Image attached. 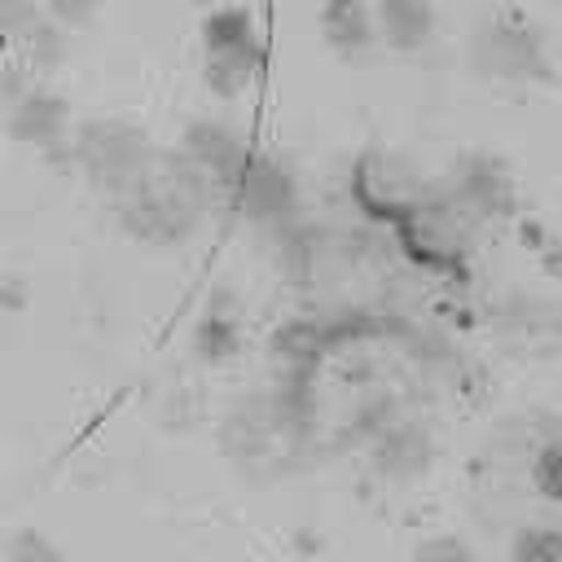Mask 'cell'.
I'll use <instances>...</instances> for the list:
<instances>
[{"mask_svg": "<svg viewBox=\"0 0 562 562\" xmlns=\"http://www.w3.org/2000/svg\"><path fill=\"white\" fill-rule=\"evenodd\" d=\"M215 189L220 184L184 149H158L149 171L114 198V215L132 241L171 250L202 228L206 211L215 206Z\"/></svg>", "mask_w": 562, "mask_h": 562, "instance_id": "6da1fadb", "label": "cell"}, {"mask_svg": "<svg viewBox=\"0 0 562 562\" xmlns=\"http://www.w3.org/2000/svg\"><path fill=\"white\" fill-rule=\"evenodd\" d=\"M465 57H470V70L487 83L527 88V83H549L553 79L549 44H544L540 26L531 18H522L518 9L483 13L470 26Z\"/></svg>", "mask_w": 562, "mask_h": 562, "instance_id": "7a4b0ae2", "label": "cell"}, {"mask_svg": "<svg viewBox=\"0 0 562 562\" xmlns=\"http://www.w3.org/2000/svg\"><path fill=\"white\" fill-rule=\"evenodd\" d=\"M154 154H158V145L149 140V132L127 119H88L75 127V140H70L75 167L110 202L119 193H127L149 171Z\"/></svg>", "mask_w": 562, "mask_h": 562, "instance_id": "3957f363", "label": "cell"}, {"mask_svg": "<svg viewBox=\"0 0 562 562\" xmlns=\"http://www.w3.org/2000/svg\"><path fill=\"white\" fill-rule=\"evenodd\" d=\"M474 220L435 184L404 220L391 224L400 250L426 268V272H461L465 255H470V237H474Z\"/></svg>", "mask_w": 562, "mask_h": 562, "instance_id": "277c9868", "label": "cell"}, {"mask_svg": "<svg viewBox=\"0 0 562 562\" xmlns=\"http://www.w3.org/2000/svg\"><path fill=\"white\" fill-rule=\"evenodd\" d=\"M435 184L417 171L413 158L395 154V149H364L356 154L351 162V176H347V193L356 202V211L373 224H395L404 220Z\"/></svg>", "mask_w": 562, "mask_h": 562, "instance_id": "5b68a950", "label": "cell"}, {"mask_svg": "<svg viewBox=\"0 0 562 562\" xmlns=\"http://www.w3.org/2000/svg\"><path fill=\"white\" fill-rule=\"evenodd\" d=\"M228 202L246 224H255L263 233H281L299 220L303 193H299V176L285 158H277L268 149H250L246 167L228 184Z\"/></svg>", "mask_w": 562, "mask_h": 562, "instance_id": "8992f818", "label": "cell"}, {"mask_svg": "<svg viewBox=\"0 0 562 562\" xmlns=\"http://www.w3.org/2000/svg\"><path fill=\"white\" fill-rule=\"evenodd\" d=\"M474 224H501L518 211V184L514 171L501 154L487 149H465L461 158H452L443 184H439Z\"/></svg>", "mask_w": 562, "mask_h": 562, "instance_id": "52a82bcc", "label": "cell"}, {"mask_svg": "<svg viewBox=\"0 0 562 562\" xmlns=\"http://www.w3.org/2000/svg\"><path fill=\"white\" fill-rule=\"evenodd\" d=\"M9 136L35 154H70L75 140V123H70V101L61 92H53L48 83H31L22 97L9 101Z\"/></svg>", "mask_w": 562, "mask_h": 562, "instance_id": "ba28073f", "label": "cell"}, {"mask_svg": "<svg viewBox=\"0 0 562 562\" xmlns=\"http://www.w3.org/2000/svg\"><path fill=\"white\" fill-rule=\"evenodd\" d=\"M180 149L228 193V184H233V176L246 167V158H250V145H246V136L228 123V119H193L189 127H184V136H180Z\"/></svg>", "mask_w": 562, "mask_h": 562, "instance_id": "9c48e42d", "label": "cell"}, {"mask_svg": "<svg viewBox=\"0 0 562 562\" xmlns=\"http://www.w3.org/2000/svg\"><path fill=\"white\" fill-rule=\"evenodd\" d=\"M268 351H272L281 378H307V373H316V364L329 351H338V342H334L329 316H299V321H285L272 334Z\"/></svg>", "mask_w": 562, "mask_h": 562, "instance_id": "30bf717a", "label": "cell"}, {"mask_svg": "<svg viewBox=\"0 0 562 562\" xmlns=\"http://www.w3.org/2000/svg\"><path fill=\"white\" fill-rule=\"evenodd\" d=\"M378 44L391 53H422L435 44L439 18L430 0H373Z\"/></svg>", "mask_w": 562, "mask_h": 562, "instance_id": "8fae6325", "label": "cell"}, {"mask_svg": "<svg viewBox=\"0 0 562 562\" xmlns=\"http://www.w3.org/2000/svg\"><path fill=\"white\" fill-rule=\"evenodd\" d=\"M316 31L321 44L334 57H360L364 48L378 44V26H373V0H321L316 13Z\"/></svg>", "mask_w": 562, "mask_h": 562, "instance_id": "7c38bea8", "label": "cell"}, {"mask_svg": "<svg viewBox=\"0 0 562 562\" xmlns=\"http://www.w3.org/2000/svg\"><path fill=\"white\" fill-rule=\"evenodd\" d=\"M430 465V435L417 422H382L373 430V470L386 479H417Z\"/></svg>", "mask_w": 562, "mask_h": 562, "instance_id": "4fadbf2b", "label": "cell"}, {"mask_svg": "<svg viewBox=\"0 0 562 562\" xmlns=\"http://www.w3.org/2000/svg\"><path fill=\"white\" fill-rule=\"evenodd\" d=\"M259 70H263V40H259V44H246V48H215V53H202V83H206L211 97H220V101L246 97Z\"/></svg>", "mask_w": 562, "mask_h": 562, "instance_id": "5bb4252c", "label": "cell"}, {"mask_svg": "<svg viewBox=\"0 0 562 562\" xmlns=\"http://www.w3.org/2000/svg\"><path fill=\"white\" fill-rule=\"evenodd\" d=\"M237 351H241V321H237V312H224V307L206 303L198 325H193V356L202 364H224Z\"/></svg>", "mask_w": 562, "mask_h": 562, "instance_id": "9a60e30c", "label": "cell"}, {"mask_svg": "<svg viewBox=\"0 0 562 562\" xmlns=\"http://www.w3.org/2000/svg\"><path fill=\"white\" fill-rule=\"evenodd\" d=\"M202 35V53H215V48H246V44H259V31H255V18L246 4H224V9H211L198 26Z\"/></svg>", "mask_w": 562, "mask_h": 562, "instance_id": "2e32d148", "label": "cell"}, {"mask_svg": "<svg viewBox=\"0 0 562 562\" xmlns=\"http://www.w3.org/2000/svg\"><path fill=\"white\" fill-rule=\"evenodd\" d=\"M527 483L540 501L549 505H562V435H549L531 448V461H527Z\"/></svg>", "mask_w": 562, "mask_h": 562, "instance_id": "e0dca14e", "label": "cell"}, {"mask_svg": "<svg viewBox=\"0 0 562 562\" xmlns=\"http://www.w3.org/2000/svg\"><path fill=\"white\" fill-rule=\"evenodd\" d=\"M501 325H505V329H514V334H527V338H536V334H549V329H558L562 321H558V307H549L544 299H531V294H514V299L501 307Z\"/></svg>", "mask_w": 562, "mask_h": 562, "instance_id": "ac0fdd59", "label": "cell"}, {"mask_svg": "<svg viewBox=\"0 0 562 562\" xmlns=\"http://www.w3.org/2000/svg\"><path fill=\"white\" fill-rule=\"evenodd\" d=\"M514 562H553L562 558V531L558 527H518L509 540Z\"/></svg>", "mask_w": 562, "mask_h": 562, "instance_id": "d6986e66", "label": "cell"}, {"mask_svg": "<svg viewBox=\"0 0 562 562\" xmlns=\"http://www.w3.org/2000/svg\"><path fill=\"white\" fill-rule=\"evenodd\" d=\"M4 562H61V549L53 540H44L40 531H18L4 544Z\"/></svg>", "mask_w": 562, "mask_h": 562, "instance_id": "ffe728a7", "label": "cell"}, {"mask_svg": "<svg viewBox=\"0 0 562 562\" xmlns=\"http://www.w3.org/2000/svg\"><path fill=\"white\" fill-rule=\"evenodd\" d=\"M44 9H48L66 31H88V26L101 18L105 0H44Z\"/></svg>", "mask_w": 562, "mask_h": 562, "instance_id": "44dd1931", "label": "cell"}, {"mask_svg": "<svg viewBox=\"0 0 562 562\" xmlns=\"http://www.w3.org/2000/svg\"><path fill=\"white\" fill-rule=\"evenodd\" d=\"M413 558H422V562H430V558H474V549L461 536H435V540H422L413 549Z\"/></svg>", "mask_w": 562, "mask_h": 562, "instance_id": "7402d4cb", "label": "cell"}, {"mask_svg": "<svg viewBox=\"0 0 562 562\" xmlns=\"http://www.w3.org/2000/svg\"><path fill=\"white\" fill-rule=\"evenodd\" d=\"M540 272L562 285V228H553V233L540 237Z\"/></svg>", "mask_w": 562, "mask_h": 562, "instance_id": "603a6c76", "label": "cell"}, {"mask_svg": "<svg viewBox=\"0 0 562 562\" xmlns=\"http://www.w3.org/2000/svg\"><path fill=\"white\" fill-rule=\"evenodd\" d=\"M180 4H211V0H180Z\"/></svg>", "mask_w": 562, "mask_h": 562, "instance_id": "cb8c5ba5", "label": "cell"}]
</instances>
